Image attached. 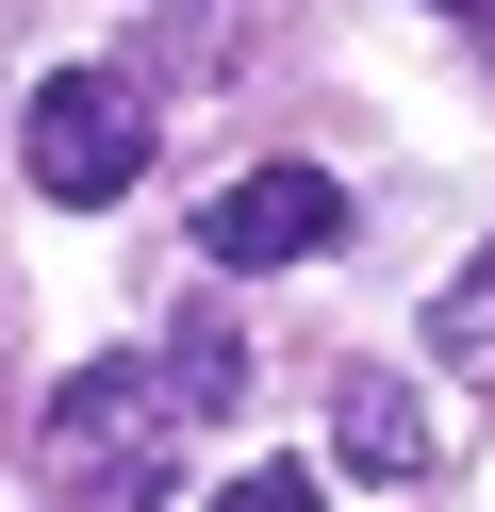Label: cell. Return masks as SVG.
I'll return each instance as SVG.
<instances>
[{
  "label": "cell",
  "instance_id": "8",
  "mask_svg": "<svg viewBox=\"0 0 495 512\" xmlns=\"http://www.w3.org/2000/svg\"><path fill=\"white\" fill-rule=\"evenodd\" d=\"M462 34H479V50H495V0H462Z\"/></svg>",
  "mask_w": 495,
  "mask_h": 512
},
{
  "label": "cell",
  "instance_id": "4",
  "mask_svg": "<svg viewBox=\"0 0 495 512\" xmlns=\"http://www.w3.org/2000/svg\"><path fill=\"white\" fill-rule=\"evenodd\" d=\"M330 446H347L363 496H413V479H429V397L396 364H347V380H330Z\"/></svg>",
  "mask_w": 495,
  "mask_h": 512
},
{
  "label": "cell",
  "instance_id": "7",
  "mask_svg": "<svg viewBox=\"0 0 495 512\" xmlns=\"http://www.w3.org/2000/svg\"><path fill=\"white\" fill-rule=\"evenodd\" d=\"M215 512H330V496H314V463H248V479H215Z\"/></svg>",
  "mask_w": 495,
  "mask_h": 512
},
{
  "label": "cell",
  "instance_id": "5",
  "mask_svg": "<svg viewBox=\"0 0 495 512\" xmlns=\"http://www.w3.org/2000/svg\"><path fill=\"white\" fill-rule=\"evenodd\" d=\"M149 364H165V397H182V413H231V397H248V347H231L215 314H182V331H165Z\"/></svg>",
  "mask_w": 495,
  "mask_h": 512
},
{
  "label": "cell",
  "instance_id": "3",
  "mask_svg": "<svg viewBox=\"0 0 495 512\" xmlns=\"http://www.w3.org/2000/svg\"><path fill=\"white\" fill-rule=\"evenodd\" d=\"M198 248H215L231 281L314 265V248H347V182H330V166H248L231 199H198Z\"/></svg>",
  "mask_w": 495,
  "mask_h": 512
},
{
  "label": "cell",
  "instance_id": "6",
  "mask_svg": "<svg viewBox=\"0 0 495 512\" xmlns=\"http://www.w3.org/2000/svg\"><path fill=\"white\" fill-rule=\"evenodd\" d=\"M429 347H446V380H495V248L429 298Z\"/></svg>",
  "mask_w": 495,
  "mask_h": 512
},
{
  "label": "cell",
  "instance_id": "2",
  "mask_svg": "<svg viewBox=\"0 0 495 512\" xmlns=\"http://www.w3.org/2000/svg\"><path fill=\"white\" fill-rule=\"evenodd\" d=\"M17 166H33V199H66V215L132 199V166H149V83L132 67H50L33 116H17Z\"/></svg>",
  "mask_w": 495,
  "mask_h": 512
},
{
  "label": "cell",
  "instance_id": "1",
  "mask_svg": "<svg viewBox=\"0 0 495 512\" xmlns=\"http://www.w3.org/2000/svg\"><path fill=\"white\" fill-rule=\"evenodd\" d=\"M50 496L66 512H165L182 496V397H165V364L50 380Z\"/></svg>",
  "mask_w": 495,
  "mask_h": 512
}]
</instances>
